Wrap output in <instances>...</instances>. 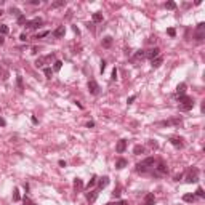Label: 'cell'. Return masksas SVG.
I'll return each mask as SVG.
<instances>
[{"mask_svg": "<svg viewBox=\"0 0 205 205\" xmlns=\"http://www.w3.org/2000/svg\"><path fill=\"white\" fill-rule=\"evenodd\" d=\"M8 32H10L8 26H5V24H0V35H7Z\"/></svg>", "mask_w": 205, "mask_h": 205, "instance_id": "obj_29", "label": "cell"}, {"mask_svg": "<svg viewBox=\"0 0 205 205\" xmlns=\"http://www.w3.org/2000/svg\"><path fill=\"white\" fill-rule=\"evenodd\" d=\"M64 34H66V27H64V26H58L55 29V32H53V37H55V39H63Z\"/></svg>", "mask_w": 205, "mask_h": 205, "instance_id": "obj_11", "label": "cell"}, {"mask_svg": "<svg viewBox=\"0 0 205 205\" xmlns=\"http://www.w3.org/2000/svg\"><path fill=\"white\" fill-rule=\"evenodd\" d=\"M125 149H127V139H120L116 146V151L119 154H122V152H125Z\"/></svg>", "mask_w": 205, "mask_h": 205, "instance_id": "obj_13", "label": "cell"}, {"mask_svg": "<svg viewBox=\"0 0 205 205\" xmlns=\"http://www.w3.org/2000/svg\"><path fill=\"white\" fill-rule=\"evenodd\" d=\"M154 202H156L154 194H152V192H147V194L144 196V204H143V205H154Z\"/></svg>", "mask_w": 205, "mask_h": 205, "instance_id": "obj_14", "label": "cell"}, {"mask_svg": "<svg viewBox=\"0 0 205 205\" xmlns=\"http://www.w3.org/2000/svg\"><path fill=\"white\" fill-rule=\"evenodd\" d=\"M66 5V0H58V2H53L51 8H58V7H64Z\"/></svg>", "mask_w": 205, "mask_h": 205, "instance_id": "obj_27", "label": "cell"}, {"mask_svg": "<svg viewBox=\"0 0 205 205\" xmlns=\"http://www.w3.org/2000/svg\"><path fill=\"white\" fill-rule=\"evenodd\" d=\"M87 127H88V128H91V127H95V122H88V123H87Z\"/></svg>", "mask_w": 205, "mask_h": 205, "instance_id": "obj_47", "label": "cell"}, {"mask_svg": "<svg viewBox=\"0 0 205 205\" xmlns=\"http://www.w3.org/2000/svg\"><path fill=\"white\" fill-rule=\"evenodd\" d=\"M196 196H197V197H205L204 189H202V187H197V191H196Z\"/></svg>", "mask_w": 205, "mask_h": 205, "instance_id": "obj_34", "label": "cell"}, {"mask_svg": "<svg viewBox=\"0 0 205 205\" xmlns=\"http://www.w3.org/2000/svg\"><path fill=\"white\" fill-rule=\"evenodd\" d=\"M111 45H112V37L111 35H108V37L103 39V47H104V48H109Z\"/></svg>", "mask_w": 205, "mask_h": 205, "instance_id": "obj_23", "label": "cell"}, {"mask_svg": "<svg viewBox=\"0 0 205 205\" xmlns=\"http://www.w3.org/2000/svg\"><path fill=\"white\" fill-rule=\"evenodd\" d=\"M179 123H181V119H170V120L160 122L159 125H162V127H170V125H179Z\"/></svg>", "mask_w": 205, "mask_h": 205, "instance_id": "obj_12", "label": "cell"}, {"mask_svg": "<svg viewBox=\"0 0 205 205\" xmlns=\"http://www.w3.org/2000/svg\"><path fill=\"white\" fill-rule=\"evenodd\" d=\"M88 91L91 95H98L99 93V85L96 80H88Z\"/></svg>", "mask_w": 205, "mask_h": 205, "instance_id": "obj_8", "label": "cell"}, {"mask_svg": "<svg viewBox=\"0 0 205 205\" xmlns=\"http://www.w3.org/2000/svg\"><path fill=\"white\" fill-rule=\"evenodd\" d=\"M82 189H83L82 179H80V178H75V179H74V191H75V192H80Z\"/></svg>", "mask_w": 205, "mask_h": 205, "instance_id": "obj_15", "label": "cell"}, {"mask_svg": "<svg viewBox=\"0 0 205 205\" xmlns=\"http://www.w3.org/2000/svg\"><path fill=\"white\" fill-rule=\"evenodd\" d=\"M98 194H99L98 189H93V191H90V192H87V200H88V204H95L96 199H98Z\"/></svg>", "mask_w": 205, "mask_h": 205, "instance_id": "obj_9", "label": "cell"}, {"mask_svg": "<svg viewBox=\"0 0 205 205\" xmlns=\"http://www.w3.org/2000/svg\"><path fill=\"white\" fill-rule=\"evenodd\" d=\"M61 67H63V61H55V66H53V71L55 72H58V71H61Z\"/></svg>", "mask_w": 205, "mask_h": 205, "instance_id": "obj_26", "label": "cell"}, {"mask_svg": "<svg viewBox=\"0 0 205 205\" xmlns=\"http://www.w3.org/2000/svg\"><path fill=\"white\" fill-rule=\"evenodd\" d=\"M109 184V178L108 176H103V178L99 179V184H98V191H101V189H104L106 186Z\"/></svg>", "mask_w": 205, "mask_h": 205, "instance_id": "obj_18", "label": "cell"}, {"mask_svg": "<svg viewBox=\"0 0 205 205\" xmlns=\"http://www.w3.org/2000/svg\"><path fill=\"white\" fill-rule=\"evenodd\" d=\"M18 24H26V18H24V15H21L18 18Z\"/></svg>", "mask_w": 205, "mask_h": 205, "instance_id": "obj_37", "label": "cell"}, {"mask_svg": "<svg viewBox=\"0 0 205 205\" xmlns=\"http://www.w3.org/2000/svg\"><path fill=\"white\" fill-rule=\"evenodd\" d=\"M135 99H136V95H133V96H130V98H128V99H127V103H128V104H131V103H133Z\"/></svg>", "mask_w": 205, "mask_h": 205, "instance_id": "obj_41", "label": "cell"}, {"mask_svg": "<svg viewBox=\"0 0 205 205\" xmlns=\"http://www.w3.org/2000/svg\"><path fill=\"white\" fill-rule=\"evenodd\" d=\"M96 181H98V176H96V175H93V176H91V179L88 181V184H87V187L90 189L91 186H95V184H96Z\"/></svg>", "mask_w": 205, "mask_h": 205, "instance_id": "obj_30", "label": "cell"}, {"mask_svg": "<svg viewBox=\"0 0 205 205\" xmlns=\"http://www.w3.org/2000/svg\"><path fill=\"white\" fill-rule=\"evenodd\" d=\"M184 91H186V83H179V85L176 87V95L181 96V95H184Z\"/></svg>", "mask_w": 205, "mask_h": 205, "instance_id": "obj_21", "label": "cell"}, {"mask_svg": "<svg viewBox=\"0 0 205 205\" xmlns=\"http://www.w3.org/2000/svg\"><path fill=\"white\" fill-rule=\"evenodd\" d=\"M117 78V69L114 67V71H112V80H116Z\"/></svg>", "mask_w": 205, "mask_h": 205, "instance_id": "obj_43", "label": "cell"}, {"mask_svg": "<svg viewBox=\"0 0 205 205\" xmlns=\"http://www.w3.org/2000/svg\"><path fill=\"white\" fill-rule=\"evenodd\" d=\"M99 69H101V72H104V71H106V61H104V60L101 61V66H99Z\"/></svg>", "mask_w": 205, "mask_h": 205, "instance_id": "obj_38", "label": "cell"}, {"mask_svg": "<svg viewBox=\"0 0 205 205\" xmlns=\"http://www.w3.org/2000/svg\"><path fill=\"white\" fill-rule=\"evenodd\" d=\"M16 85H18L19 91H22V90H24V83H22V77H21V75H18V77H16Z\"/></svg>", "mask_w": 205, "mask_h": 205, "instance_id": "obj_24", "label": "cell"}, {"mask_svg": "<svg viewBox=\"0 0 205 205\" xmlns=\"http://www.w3.org/2000/svg\"><path fill=\"white\" fill-rule=\"evenodd\" d=\"M162 63H164V58H162V56H157L156 60L151 61V66H152L154 69H157V67H160V66H162Z\"/></svg>", "mask_w": 205, "mask_h": 205, "instance_id": "obj_16", "label": "cell"}, {"mask_svg": "<svg viewBox=\"0 0 205 205\" xmlns=\"http://www.w3.org/2000/svg\"><path fill=\"white\" fill-rule=\"evenodd\" d=\"M19 199H21V196H19V191L15 189V191H13V200H15V202H19Z\"/></svg>", "mask_w": 205, "mask_h": 205, "instance_id": "obj_32", "label": "cell"}, {"mask_svg": "<svg viewBox=\"0 0 205 205\" xmlns=\"http://www.w3.org/2000/svg\"><path fill=\"white\" fill-rule=\"evenodd\" d=\"M144 151H146V147H144V146H141V144H136L133 147V154H135V156H141V154H144Z\"/></svg>", "mask_w": 205, "mask_h": 205, "instance_id": "obj_17", "label": "cell"}, {"mask_svg": "<svg viewBox=\"0 0 205 205\" xmlns=\"http://www.w3.org/2000/svg\"><path fill=\"white\" fill-rule=\"evenodd\" d=\"M116 205H130V204H128V200H119L116 202Z\"/></svg>", "mask_w": 205, "mask_h": 205, "instance_id": "obj_40", "label": "cell"}, {"mask_svg": "<svg viewBox=\"0 0 205 205\" xmlns=\"http://www.w3.org/2000/svg\"><path fill=\"white\" fill-rule=\"evenodd\" d=\"M170 143H172V146H175L178 149H183V146H184L181 136H170Z\"/></svg>", "mask_w": 205, "mask_h": 205, "instance_id": "obj_7", "label": "cell"}, {"mask_svg": "<svg viewBox=\"0 0 205 205\" xmlns=\"http://www.w3.org/2000/svg\"><path fill=\"white\" fill-rule=\"evenodd\" d=\"M194 39L197 42H202L205 39V22H200V24H197V27H196V32H194Z\"/></svg>", "mask_w": 205, "mask_h": 205, "instance_id": "obj_5", "label": "cell"}, {"mask_svg": "<svg viewBox=\"0 0 205 205\" xmlns=\"http://www.w3.org/2000/svg\"><path fill=\"white\" fill-rule=\"evenodd\" d=\"M7 125V122H5V119L3 117H0V127H5Z\"/></svg>", "mask_w": 205, "mask_h": 205, "instance_id": "obj_44", "label": "cell"}, {"mask_svg": "<svg viewBox=\"0 0 205 205\" xmlns=\"http://www.w3.org/2000/svg\"><path fill=\"white\" fill-rule=\"evenodd\" d=\"M127 165H128V160H127V159H119V160L116 162V168H119V170L125 168Z\"/></svg>", "mask_w": 205, "mask_h": 205, "instance_id": "obj_20", "label": "cell"}, {"mask_svg": "<svg viewBox=\"0 0 205 205\" xmlns=\"http://www.w3.org/2000/svg\"><path fill=\"white\" fill-rule=\"evenodd\" d=\"M112 196H114V197H119V196H120V187H117V189H114V192H112Z\"/></svg>", "mask_w": 205, "mask_h": 205, "instance_id": "obj_39", "label": "cell"}, {"mask_svg": "<svg viewBox=\"0 0 205 205\" xmlns=\"http://www.w3.org/2000/svg\"><path fill=\"white\" fill-rule=\"evenodd\" d=\"M3 42H5V39L2 37V35H0V45H3Z\"/></svg>", "mask_w": 205, "mask_h": 205, "instance_id": "obj_50", "label": "cell"}, {"mask_svg": "<svg viewBox=\"0 0 205 205\" xmlns=\"http://www.w3.org/2000/svg\"><path fill=\"white\" fill-rule=\"evenodd\" d=\"M183 200L184 202H194L196 200V196L194 194H184L183 196Z\"/></svg>", "mask_w": 205, "mask_h": 205, "instance_id": "obj_25", "label": "cell"}, {"mask_svg": "<svg viewBox=\"0 0 205 205\" xmlns=\"http://www.w3.org/2000/svg\"><path fill=\"white\" fill-rule=\"evenodd\" d=\"M43 74H45V77H47V78H51V75H53L51 67H43Z\"/></svg>", "mask_w": 205, "mask_h": 205, "instance_id": "obj_28", "label": "cell"}, {"mask_svg": "<svg viewBox=\"0 0 205 205\" xmlns=\"http://www.w3.org/2000/svg\"><path fill=\"white\" fill-rule=\"evenodd\" d=\"M19 40L26 42V40H27V35H26V34H21V35H19Z\"/></svg>", "mask_w": 205, "mask_h": 205, "instance_id": "obj_42", "label": "cell"}, {"mask_svg": "<svg viewBox=\"0 0 205 205\" xmlns=\"http://www.w3.org/2000/svg\"><path fill=\"white\" fill-rule=\"evenodd\" d=\"M10 11H11V13H13V15H16V16H18V18H19V16H21V11H19V10H18V8H16V7H11V8H10Z\"/></svg>", "mask_w": 205, "mask_h": 205, "instance_id": "obj_33", "label": "cell"}, {"mask_svg": "<svg viewBox=\"0 0 205 205\" xmlns=\"http://www.w3.org/2000/svg\"><path fill=\"white\" fill-rule=\"evenodd\" d=\"M60 167H66V162H64V160H60Z\"/></svg>", "mask_w": 205, "mask_h": 205, "instance_id": "obj_49", "label": "cell"}, {"mask_svg": "<svg viewBox=\"0 0 205 205\" xmlns=\"http://www.w3.org/2000/svg\"><path fill=\"white\" fill-rule=\"evenodd\" d=\"M42 24H43V19H42V18H34V19L26 21V24H24V26H26L27 29H39Z\"/></svg>", "mask_w": 205, "mask_h": 205, "instance_id": "obj_6", "label": "cell"}, {"mask_svg": "<svg viewBox=\"0 0 205 205\" xmlns=\"http://www.w3.org/2000/svg\"><path fill=\"white\" fill-rule=\"evenodd\" d=\"M156 162H157V159H154V157H146L144 160H141L139 164H136V172L138 173H147L149 170L154 168Z\"/></svg>", "mask_w": 205, "mask_h": 205, "instance_id": "obj_1", "label": "cell"}, {"mask_svg": "<svg viewBox=\"0 0 205 205\" xmlns=\"http://www.w3.org/2000/svg\"><path fill=\"white\" fill-rule=\"evenodd\" d=\"M91 19H93V22H101V21H103V13H99V11H96V13H93V16H91Z\"/></svg>", "mask_w": 205, "mask_h": 205, "instance_id": "obj_22", "label": "cell"}, {"mask_svg": "<svg viewBox=\"0 0 205 205\" xmlns=\"http://www.w3.org/2000/svg\"><path fill=\"white\" fill-rule=\"evenodd\" d=\"M48 30H43V32H40V34H37V35H35V39H42V37H45V35H48Z\"/></svg>", "mask_w": 205, "mask_h": 205, "instance_id": "obj_36", "label": "cell"}, {"mask_svg": "<svg viewBox=\"0 0 205 205\" xmlns=\"http://www.w3.org/2000/svg\"><path fill=\"white\" fill-rule=\"evenodd\" d=\"M186 183H197L199 181V168L197 167H192L187 170L186 173V178H184Z\"/></svg>", "mask_w": 205, "mask_h": 205, "instance_id": "obj_4", "label": "cell"}, {"mask_svg": "<svg viewBox=\"0 0 205 205\" xmlns=\"http://www.w3.org/2000/svg\"><path fill=\"white\" fill-rule=\"evenodd\" d=\"M143 58H146V51H144V50H138V51L135 53V56H133V63H136L138 60H143Z\"/></svg>", "mask_w": 205, "mask_h": 205, "instance_id": "obj_19", "label": "cell"}, {"mask_svg": "<svg viewBox=\"0 0 205 205\" xmlns=\"http://www.w3.org/2000/svg\"><path fill=\"white\" fill-rule=\"evenodd\" d=\"M167 34L170 35V37H175V35H176V30L173 29V27H170V29H167Z\"/></svg>", "mask_w": 205, "mask_h": 205, "instance_id": "obj_35", "label": "cell"}, {"mask_svg": "<svg viewBox=\"0 0 205 205\" xmlns=\"http://www.w3.org/2000/svg\"><path fill=\"white\" fill-rule=\"evenodd\" d=\"M147 42H149V43H154V42H156V37H149V40H147Z\"/></svg>", "mask_w": 205, "mask_h": 205, "instance_id": "obj_48", "label": "cell"}, {"mask_svg": "<svg viewBox=\"0 0 205 205\" xmlns=\"http://www.w3.org/2000/svg\"><path fill=\"white\" fill-rule=\"evenodd\" d=\"M30 5H40V0H30Z\"/></svg>", "mask_w": 205, "mask_h": 205, "instance_id": "obj_45", "label": "cell"}, {"mask_svg": "<svg viewBox=\"0 0 205 205\" xmlns=\"http://www.w3.org/2000/svg\"><path fill=\"white\" fill-rule=\"evenodd\" d=\"M165 8H167V10H176V3L175 2H167V3H165Z\"/></svg>", "mask_w": 205, "mask_h": 205, "instance_id": "obj_31", "label": "cell"}, {"mask_svg": "<svg viewBox=\"0 0 205 205\" xmlns=\"http://www.w3.org/2000/svg\"><path fill=\"white\" fill-rule=\"evenodd\" d=\"M149 146H152V147H157V143L154 141V139H151V141H149Z\"/></svg>", "mask_w": 205, "mask_h": 205, "instance_id": "obj_46", "label": "cell"}, {"mask_svg": "<svg viewBox=\"0 0 205 205\" xmlns=\"http://www.w3.org/2000/svg\"><path fill=\"white\" fill-rule=\"evenodd\" d=\"M157 56H160V50L157 48V47H154V48H151L149 51H146V58H149L151 61L156 60Z\"/></svg>", "mask_w": 205, "mask_h": 205, "instance_id": "obj_10", "label": "cell"}, {"mask_svg": "<svg viewBox=\"0 0 205 205\" xmlns=\"http://www.w3.org/2000/svg\"><path fill=\"white\" fill-rule=\"evenodd\" d=\"M178 103H179V109L181 111H191V109L194 108V99L187 95H181L178 96Z\"/></svg>", "mask_w": 205, "mask_h": 205, "instance_id": "obj_3", "label": "cell"}, {"mask_svg": "<svg viewBox=\"0 0 205 205\" xmlns=\"http://www.w3.org/2000/svg\"><path fill=\"white\" fill-rule=\"evenodd\" d=\"M167 173H168V167H167V164H165V160L164 159H159L152 168V175L154 176H164V175H167Z\"/></svg>", "mask_w": 205, "mask_h": 205, "instance_id": "obj_2", "label": "cell"}]
</instances>
